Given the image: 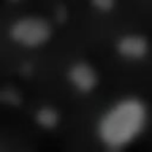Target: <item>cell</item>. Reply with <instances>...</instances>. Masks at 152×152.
Returning <instances> with one entry per match:
<instances>
[{
	"label": "cell",
	"instance_id": "cell-7",
	"mask_svg": "<svg viewBox=\"0 0 152 152\" xmlns=\"http://www.w3.org/2000/svg\"><path fill=\"white\" fill-rule=\"evenodd\" d=\"M89 3L97 13L108 14V13L114 11V8L117 5V0H89Z\"/></svg>",
	"mask_w": 152,
	"mask_h": 152
},
{
	"label": "cell",
	"instance_id": "cell-9",
	"mask_svg": "<svg viewBox=\"0 0 152 152\" xmlns=\"http://www.w3.org/2000/svg\"><path fill=\"white\" fill-rule=\"evenodd\" d=\"M19 71H21L24 76H30L33 73V66L28 64V62H24V64L21 65V70H19Z\"/></svg>",
	"mask_w": 152,
	"mask_h": 152
},
{
	"label": "cell",
	"instance_id": "cell-10",
	"mask_svg": "<svg viewBox=\"0 0 152 152\" xmlns=\"http://www.w3.org/2000/svg\"><path fill=\"white\" fill-rule=\"evenodd\" d=\"M7 2H8V3H19L21 0H7Z\"/></svg>",
	"mask_w": 152,
	"mask_h": 152
},
{
	"label": "cell",
	"instance_id": "cell-8",
	"mask_svg": "<svg viewBox=\"0 0 152 152\" xmlns=\"http://www.w3.org/2000/svg\"><path fill=\"white\" fill-rule=\"evenodd\" d=\"M54 21L57 22V24H64L68 21V18H70V11H68V8L65 7L64 3H60V5H57V7L54 8Z\"/></svg>",
	"mask_w": 152,
	"mask_h": 152
},
{
	"label": "cell",
	"instance_id": "cell-4",
	"mask_svg": "<svg viewBox=\"0 0 152 152\" xmlns=\"http://www.w3.org/2000/svg\"><path fill=\"white\" fill-rule=\"evenodd\" d=\"M114 51L124 60L140 62L149 56L151 43L147 40V37L141 35V33H125L116 40Z\"/></svg>",
	"mask_w": 152,
	"mask_h": 152
},
{
	"label": "cell",
	"instance_id": "cell-3",
	"mask_svg": "<svg viewBox=\"0 0 152 152\" xmlns=\"http://www.w3.org/2000/svg\"><path fill=\"white\" fill-rule=\"evenodd\" d=\"M66 81L78 94L89 95L100 84V75L95 66L87 60H76L66 68Z\"/></svg>",
	"mask_w": 152,
	"mask_h": 152
},
{
	"label": "cell",
	"instance_id": "cell-1",
	"mask_svg": "<svg viewBox=\"0 0 152 152\" xmlns=\"http://www.w3.org/2000/svg\"><path fill=\"white\" fill-rule=\"evenodd\" d=\"M149 124V108L144 100L128 95L114 102L98 117L95 133L108 151H124L144 133Z\"/></svg>",
	"mask_w": 152,
	"mask_h": 152
},
{
	"label": "cell",
	"instance_id": "cell-2",
	"mask_svg": "<svg viewBox=\"0 0 152 152\" xmlns=\"http://www.w3.org/2000/svg\"><path fill=\"white\" fill-rule=\"evenodd\" d=\"M52 32V24L46 18L22 16L8 27V38L21 48L37 49L51 41Z\"/></svg>",
	"mask_w": 152,
	"mask_h": 152
},
{
	"label": "cell",
	"instance_id": "cell-5",
	"mask_svg": "<svg viewBox=\"0 0 152 152\" xmlns=\"http://www.w3.org/2000/svg\"><path fill=\"white\" fill-rule=\"evenodd\" d=\"M33 121L43 130H56L60 125V113L51 104H41L33 113Z\"/></svg>",
	"mask_w": 152,
	"mask_h": 152
},
{
	"label": "cell",
	"instance_id": "cell-6",
	"mask_svg": "<svg viewBox=\"0 0 152 152\" xmlns=\"http://www.w3.org/2000/svg\"><path fill=\"white\" fill-rule=\"evenodd\" d=\"M0 98H2V103L7 104V106H21L22 103V94L19 92L16 87H3L2 92H0Z\"/></svg>",
	"mask_w": 152,
	"mask_h": 152
}]
</instances>
